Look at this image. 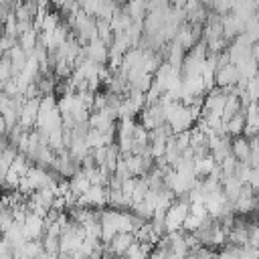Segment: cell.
I'll use <instances>...</instances> for the list:
<instances>
[{
	"label": "cell",
	"mask_w": 259,
	"mask_h": 259,
	"mask_svg": "<svg viewBox=\"0 0 259 259\" xmlns=\"http://www.w3.org/2000/svg\"><path fill=\"white\" fill-rule=\"evenodd\" d=\"M188 206H190V202H188L186 194H180L170 202V206L164 210V229H166V233L182 227V221L188 214Z\"/></svg>",
	"instance_id": "6da1fadb"
},
{
	"label": "cell",
	"mask_w": 259,
	"mask_h": 259,
	"mask_svg": "<svg viewBox=\"0 0 259 259\" xmlns=\"http://www.w3.org/2000/svg\"><path fill=\"white\" fill-rule=\"evenodd\" d=\"M221 28H223V36L227 40H231L239 32H243V18L237 16L235 12H227L221 16Z\"/></svg>",
	"instance_id": "7a4b0ae2"
},
{
	"label": "cell",
	"mask_w": 259,
	"mask_h": 259,
	"mask_svg": "<svg viewBox=\"0 0 259 259\" xmlns=\"http://www.w3.org/2000/svg\"><path fill=\"white\" fill-rule=\"evenodd\" d=\"M83 49H85L87 59H91L93 63H97V65H105V63H107V45H105L103 40L93 38V40H89Z\"/></svg>",
	"instance_id": "3957f363"
},
{
	"label": "cell",
	"mask_w": 259,
	"mask_h": 259,
	"mask_svg": "<svg viewBox=\"0 0 259 259\" xmlns=\"http://www.w3.org/2000/svg\"><path fill=\"white\" fill-rule=\"evenodd\" d=\"M237 83V69L233 63H227L214 71V85L219 87H231Z\"/></svg>",
	"instance_id": "277c9868"
},
{
	"label": "cell",
	"mask_w": 259,
	"mask_h": 259,
	"mask_svg": "<svg viewBox=\"0 0 259 259\" xmlns=\"http://www.w3.org/2000/svg\"><path fill=\"white\" fill-rule=\"evenodd\" d=\"M249 152H251V146H249V140L245 136L239 134V136H233L231 138V156L237 162H247Z\"/></svg>",
	"instance_id": "5b68a950"
},
{
	"label": "cell",
	"mask_w": 259,
	"mask_h": 259,
	"mask_svg": "<svg viewBox=\"0 0 259 259\" xmlns=\"http://www.w3.org/2000/svg\"><path fill=\"white\" fill-rule=\"evenodd\" d=\"M121 8L127 12V16L134 20V22H142V18L146 16L148 12V0H125L121 4Z\"/></svg>",
	"instance_id": "8992f818"
},
{
	"label": "cell",
	"mask_w": 259,
	"mask_h": 259,
	"mask_svg": "<svg viewBox=\"0 0 259 259\" xmlns=\"http://www.w3.org/2000/svg\"><path fill=\"white\" fill-rule=\"evenodd\" d=\"M8 55V61H10V71H12V77L24 67V63H26V59H28V55L20 49V45L18 42H14L12 47H10V51L6 53Z\"/></svg>",
	"instance_id": "52a82bcc"
},
{
	"label": "cell",
	"mask_w": 259,
	"mask_h": 259,
	"mask_svg": "<svg viewBox=\"0 0 259 259\" xmlns=\"http://www.w3.org/2000/svg\"><path fill=\"white\" fill-rule=\"evenodd\" d=\"M67 180H69V188H71V192H73L75 196L83 194V192H85V190H87V188L91 186L89 178L85 176V172H83L81 168H79V170H77L75 174H71V176H69Z\"/></svg>",
	"instance_id": "ba28073f"
},
{
	"label": "cell",
	"mask_w": 259,
	"mask_h": 259,
	"mask_svg": "<svg viewBox=\"0 0 259 259\" xmlns=\"http://www.w3.org/2000/svg\"><path fill=\"white\" fill-rule=\"evenodd\" d=\"M214 166H217V162L212 160L210 154L200 156V158H194V176L196 178H204V176H208L212 172Z\"/></svg>",
	"instance_id": "9c48e42d"
},
{
	"label": "cell",
	"mask_w": 259,
	"mask_h": 259,
	"mask_svg": "<svg viewBox=\"0 0 259 259\" xmlns=\"http://www.w3.org/2000/svg\"><path fill=\"white\" fill-rule=\"evenodd\" d=\"M36 32H38V30L28 28V30H24V32H20V34L16 36V42L20 45V49H22L26 55H30L32 49L36 47Z\"/></svg>",
	"instance_id": "30bf717a"
},
{
	"label": "cell",
	"mask_w": 259,
	"mask_h": 259,
	"mask_svg": "<svg viewBox=\"0 0 259 259\" xmlns=\"http://www.w3.org/2000/svg\"><path fill=\"white\" fill-rule=\"evenodd\" d=\"M10 12H12V10H10L6 4H0V22H4V18H6Z\"/></svg>",
	"instance_id": "8fae6325"
},
{
	"label": "cell",
	"mask_w": 259,
	"mask_h": 259,
	"mask_svg": "<svg viewBox=\"0 0 259 259\" xmlns=\"http://www.w3.org/2000/svg\"><path fill=\"white\" fill-rule=\"evenodd\" d=\"M6 132H8V125H6V121H4V117L0 115V134H4V136H6Z\"/></svg>",
	"instance_id": "7c38bea8"
},
{
	"label": "cell",
	"mask_w": 259,
	"mask_h": 259,
	"mask_svg": "<svg viewBox=\"0 0 259 259\" xmlns=\"http://www.w3.org/2000/svg\"><path fill=\"white\" fill-rule=\"evenodd\" d=\"M49 2H51V6H53V8H57V10H59V6H61L65 0H49Z\"/></svg>",
	"instance_id": "4fadbf2b"
},
{
	"label": "cell",
	"mask_w": 259,
	"mask_h": 259,
	"mask_svg": "<svg viewBox=\"0 0 259 259\" xmlns=\"http://www.w3.org/2000/svg\"><path fill=\"white\" fill-rule=\"evenodd\" d=\"M198 2H200L204 8H208V10H210V6H212V0H198Z\"/></svg>",
	"instance_id": "5bb4252c"
}]
</instances>
